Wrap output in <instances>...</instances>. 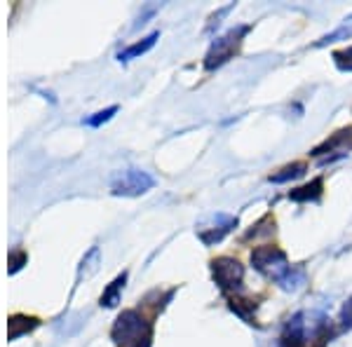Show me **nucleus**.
<instances>
[{
    "label": "nucleus",
    "instance_id": "nucleus-1",
    "mask_svg": "<svg viewBox=\"0 0 352 347\" xmlns=\"http://www.w3.org/2000/svg\"><path fill=\"white\" fill-rule=\"evenodd\" d=\"M252 265L256 267L261 275H265L268 280L282 284L289 277V272L294 270V265L289 263L287 254L282 249L272 247V244H263L252 251Z\"/></svg>",
    "mask_w": 352,
    "mask_h": 347
},
{
    "label": "nucleus",
    "instance_id": "nucleus-2",
    "mask_svg": "<svg viewBox=\"0 0 352 347\" xmlns=\"http://www.w3.org/2000/svg\"><path fill=\"white\" fill-rule=\"evenodd\" d=\"M111 335H113V340H116L118 345L136 347L139 343H144V340L151 338V326H148V322L139 315V312L127 310V312H122V315L118 317L116 324H113Z\"/></svg>",
    "mask_w": 352,
    "mask_h": 347
},
{
    "label": "nucleus",
    "instance_id": "nucleus-3",
    "mask_svg": "<svg viewBox=\"0 0 352 347\" xmlns=\"http://www.w3.org/2000/svg\"><path fill=\"white\" fill-rule=\"evenodd\" d=\"M249 33V26H235L230 28L226 36L217 38V41L212 43V47H209L207 56H204V68L207 71H217L223 64H228L232 56L237 54V49H240L242 45V38Z\"/></svg>",
    "mask_w": 352,
    "mask_h": 347
},
{
    "label": "nucleus",
    "instance_id": "nucleus-4",
    "mask_svg": "<svg viewBox=\"0 0 352 347\" xmlns=\"http://www.w3.org/2000/svg\"><path fill=\"white\" fill-rule=\"evenodd\" d=\"M155 186V179L144 169H124L111 179V192L122 197H139Z\"/></svg>",
    "mask_w": 352,
    "mask_h": 347
},
{
    "label": "nucleus",
    "instance_id": "nucleus-5",
    "mask_svg": "<svg viewBox=\"0 0 352 347\" xmlns=\"http://www.w3.org/2000/svg\"><path fill=\"white\" fill-rule=\"evenodd\" d=\"M212 272L214 280L223 291H240L242 280H244V265L237 258L230 256H221V258L212 260Z\"/></svg>",
    "mask_w": 352,
    "mask_h": 347
},
{
    "label": "nucleus",
    "instance_id": "nucleus-6",
    "mask_svg": "<svg viewBox=\"0 0 352 347\" xmlns=\"http://www.w3.org/2000/svg\"><path fill=\"white\" fill-rule=\"evenodd\" d=\"M237 227V219L230 214H212L204 223L197 227V237L202 240V244L214 247L223 240L228 232H232Z\"/></svg>",
    "mask_w": 352,
    "mask_h": 347
},
{
    "label": "nucleus",
    "instance_id": "nucleus-7",
    "mask_svg": "<svg viewBox=\"0 0 352 347\" xmlns=\"http://www.w3.org/2000/svg\"><path fill=\"white\" fill-rule=\"evenodd\" d=\"M348 150H352V127H345V129H340V132L331 134L324 144L317 146L310 155L320 157L322 162H333V160H338V157L348 155Z\"/></svg>",
    "mask_w": 352,
    "mask_h": 347
},
{
    "label": "nucleus",
    "instance_id": "nucleus-8",
    "mask_svg": "<svg viewBox=\"0 0 352 347\" xmlns=\"http://www.w3.org/2000/svg\"><path fill=\"white\" fill-rule=\"evenodd\" d=\"M305 315L303 312H298V315H294L292 320L287 322V328L285 333H282V343L287 347H300L305 343V338H308V328H305Z\"/></svg>",
    "mask_w": 352,
    "mask_h": 347
},
{
    "label": "nucleus",
    "instance_id": "nucleus-9",
    "mask_svg": "<svg viewBox=\"0 0 352 347\" xmlns=\"http://www.w3.org/2000/svg\"><path fill=\"white\" fill-rule=\"evenodd\" d=\"M322 192H324V181L322 179H312L310 183L296 188V190L289 192V200L294 202H320Z\"/></svg>",
    "mask_w": 352,
    "mask_h": 347
},
{
    "label": "nucleus",
    "instance_id": "nucleus-10",
    "mask_svg": "<svg viewBox=\"0 0 352 347\" xmlns=\"http://www.w3.org/2000/svg\"><path fill=\"white\" fill-rule=\"evenodd\" d=\"M157 38H160V33H157V31H153L151 36H146L141 43H134L132 47H127V49H124V52L118 54V59H120V61H129V59H136V56L146 54V52H148V49L153 47V45H155Z\"/></svg>",
    "mask_w": 352,
    "mask_h": 347
},
{
    "label": "nucleus",
    "instance_id": "nucleus-11",
    "mask_svg": "<svg viewBox=\"0 0 352 347\" xmlns=\"http://www.w3.org/2000/svg\"><path fill=\"white\" fill-rule=\"evenodd\" d=\"M124 282H127V272H122L120 277H116V280L111 282V287L106 289L104 295H101V305H104V307H116L118 300H120L122 289H124Z\"/></svg>",
    "mask_w": 352,
    "mask_h": 347
},
{
    "label": "nucleus",
    "instance_id": "nucleus-12",
    "mask_svg": "<svg viewBox=\"0 0 352 347\" xmlns=\"http://www.w3.org/2000/svg\"><path fill=\"white\" fill-rule=\"evenodd\" d=\"M340 41H352V14L350 16H345L343 19V24H340L336 31H331V33H327L324 38H322L320 43V47H324V45H331V43H340Z\"/></svg>",
    "mask_w": 352,
    "mask_h": 347
},
{
    "label": "nucleus",
    "instance_id": "nucleus-13",
    "mask_svg": "<svg viewBox=\"0 0 352 347\" xmlns=\"http://www.w3.org/2000/svg\"><path fill=\"white\" fill-rule=\"evenodd\" d=\"M305 169H308V164L305 162L287 164V167H282L277 174H270V181L272 183H287V181H294V179H298V176H303Z\"/></svg>",
    "mask_w": 352,
    "mask_h": 347
},
{
    "label": "nucleus",
    "instance_id": "nucleus-14",
    "mask_svg": "<svg viewBox=\"0 0 352 347\" xmlns=\"http://www.w3.org/2000/svg\"><path fill=\"white\" fill-rule=\"evenodd\" d=\"M230 310L235 312L237 317H242L244 322L252 324L254 320V312H256V303L247 298H240V295H230Z\"/></svg>",
    "mask_w": 352,
    "mask_h": 347
},
{
    "label": "nucleus",
    "instance_id": "nucleus-15",
    "mask_svg": "<svg viewBox=\"0 0 352 347\" xmlns=\"http://www.w3.org/2000/svg\"><path fill=\"white\" fill-rule=\"evenodd\" d=\"M99 260H101V254H99V247H92L89 249V254L82 258L80 263V270H78V282H82V277L87 280V277H92L96 270H99Z\"/></svg>",
    "mask_w": 352,
    "mask_h": 347
},
{
    "label": "nucleus",
    "instance_id": "nucleus-16",
    "mask_svg": "<svg viewBox=\"0 0 352 347\" xmlns=\"http://www.w3.org/2000/svg\"><path fill=\"white\" fill-rule=\"evenodd\" d=\"M38 326V320L36 317H24V315H14L12 320H10V340L19 338L21 333L31 331V328Z\"/></svg>",
    "mask_w": 352,
    "mask_h": 347
},
{
    "label": "nucleus",
    "instance_id": "nucleus-17",
    "mask_svg": "<svg viewBox=\"0 0 352 347\" xmlns=\"http://www.w3.org/2000/svg\"><path fill=\"white\" fill-rule=\"evenodd\" d=\"M118 113V106H111V108H106V111H99V113H94L92 117H87V122L89 127H99V124H104V122H109L113 115Z\"/></svg>",
    "mask_w": 352,
    "mask_h": 347
},
{
    "label": "nucleus",
    "instance_id": "nucleus-18",
    "mask_svg": "<svg viewBox=\"0 0 352 347\" xmlns=\"http://www.w3.org/2000/svg\"><path fill=\"white\" fill-rule=\"evenodd\" d=\"M333 61H336V66L340 68V71L352 73V47H345V49H340V52H333Z\"/></svg>",
    "mask_w": 352,
    "mask_h": 347
},
{
    "label": "nucleus",
    "instance_id": "nucleus-19",
    "mask_svg": "<svg viewBox=\"0 0 352 347\" xmlns=\"http://www.w3.org/2000/svg\"><path fill=\"white\" fill-rule=\"evenodd\" d=\"M340 326L352 328V298L343 305V310H340Z\"/></svg>",
    "mask_w": 352,
    "mask_h": 347
},
{
    "label": "nucleus",
    "instance_id": "nucleus-20",
    "mask_svg": "<svg viewBox=\"0 0 352 347\" xmlns=\"http://www.w3.org/2000/svg\"><path fill=\"white\" fill-rule=\"evenodd\" d=\"M24 260H26V256L24 254H14L12 258H10V263H12V267H10V272H16L21 265H24Z\"/></svg>",
    "mask_w": 352,
    "mask_h": 347
},
{
    "label": "nucleus",
    "instance_id": "nucleus-21",
    "mask_svg": "<svg viewBox=\"0 0 352 347\" xmlns=\"http://www.w3.org/2000/svg\"><path fill=\"white\" fill-rule=\"evenodd\" d=\"M136 347H151V338H148V340H144V343H139Z\"/></svg>",
    "mask_w": 352,
    "mask_h": 347
}]
</instances>
